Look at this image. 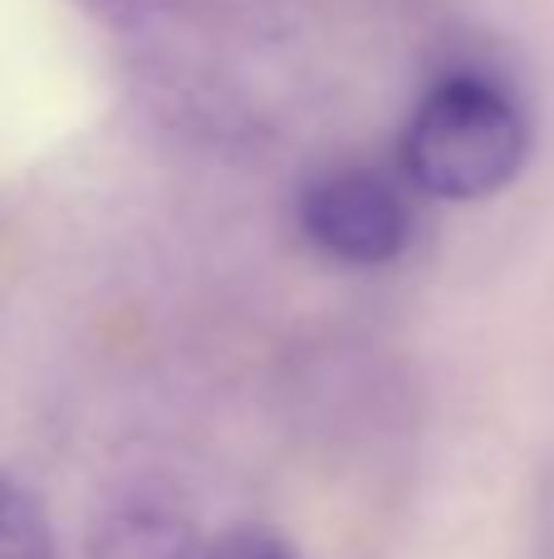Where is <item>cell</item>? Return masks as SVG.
I'll list each match as a JSON object with an SVG mask.
<instances>
[{
    "instance_id": "1",
    "label": "cell",
    "mask_w": 554,
    "mask_h": 559,
    "mask_svg": "<svg viewBox=\"0 0 554 559\" xmlns=\"http://www.w3.org/2000/svg\"><path fill=\"white\" fill-rule=\"evenodd\" d=\"M398 153L418 192L442 202H486L520 177L530 128L496 79L447 74L412 108Z\"/></svg>"
},
{
    "instance_id": "2",
    "label": "cell",
    "mask_w": 554,
    "mask_h": 559,
    "mask_svg": "<svg viewBox=\"0 0 554 559\" xmlns=\"http://www.w3.org/2000/svg\"><path fill=\"white\" fill-rule=\"evenodd\" d=\"M300 226L344 265H388L412 241V206L378 167H334L304 187Z\"/></svg>"
},
{
    "instance_id": "3",
    "label": "cell",
    "mask_w": 554,
    "mask_h": 559,
    "mask_svg": "<svg viewBox=\"0 0 554 559\" xmlns=\"http://www.w3.org/2000/svg\"><path fill=\"white\" fill-rule=\"evenodd\" d=\"M0 559H59L45 506L15 481H0Z\"/></svg>"
},
{
    "instance_id": "4",
    "label": "cell",
    "mask_w": 554,
    "mask_h": 559,
    "mask_svg": "<svg viewBox=\"0 0 554 559\" xmlns=\"http://www.w3.org/2000/svg\"><path fill=\"white\" fill-rule=\"evenodd\" d=\"M192 559H304L270 525H236V531H221L216 540L196 545Z\"/></svg>"
}]
</instances>
